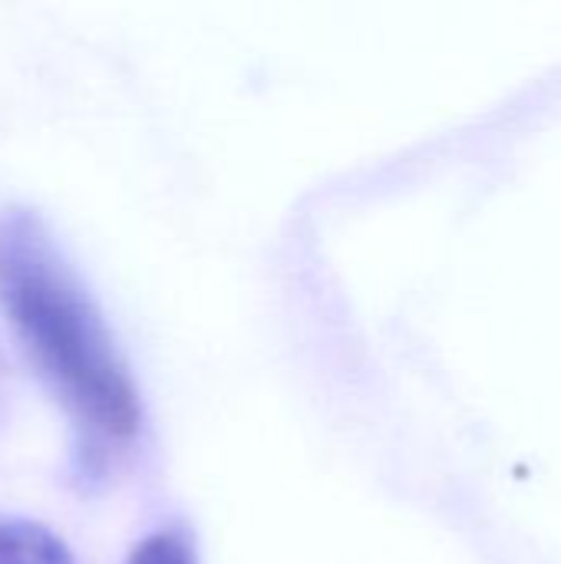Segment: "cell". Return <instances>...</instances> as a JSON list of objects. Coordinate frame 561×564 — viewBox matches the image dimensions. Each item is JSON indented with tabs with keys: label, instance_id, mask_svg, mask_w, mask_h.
<instances>
[{
	"label": "cell",
	"instance_id": "6da1fadb",
	"mask_svg": "<svg viewBox=\"0 0 561 564\" xmlns=\"http://www.w3.org/2000/svg\"><path fill=\"white\" fill-rule=\"evenodd\" d=\"M0 307L30 364L73 416L93 463L106 446L139 433V393L99 307L46 225L23 208L0 218Z\"/></svg>",
	"mask_w": 561,
	"mask_h": 564
},
{
	"label": "cell",
	"instance_id": "7a4b0ae2",
	"mask_svg": "<svg viewBox=\"0 0 561 564\" xmlns=\"http://www.w3.org/2000/svg\"><path fill=\"white\" fill-rule=\"evenodd\" d=\"M0 564H76L69 549L43 525L0 519Z\"/></svg>",
	"mask_w": 561,
	"mask_h": 564
},
{
	"label": "cell",
	"instance_id": "3957f363",
	"mask_svg": "<svg viewBox=\"0 0 561 564\" xmlns=\"http://www.w3.org/2000/svg\"><path fill=\"white\" fill-rule=\"evenodd\" d=\"M129 564H195V549L185 532L165 529L139 542L129 555Z\"/></svg>",
	"mask_w": 561,
	"mask_h": 564
}]
</instances>
